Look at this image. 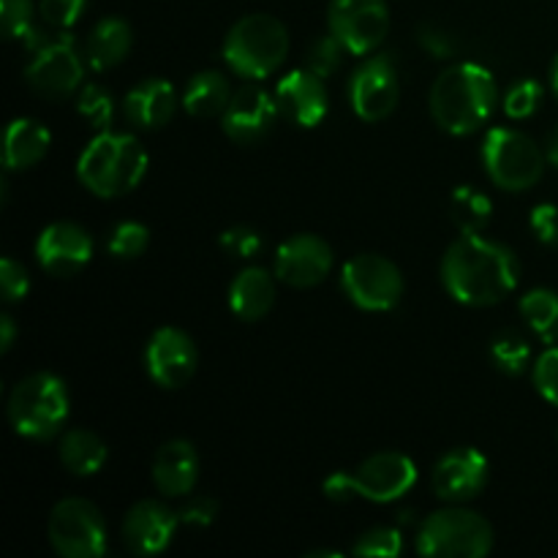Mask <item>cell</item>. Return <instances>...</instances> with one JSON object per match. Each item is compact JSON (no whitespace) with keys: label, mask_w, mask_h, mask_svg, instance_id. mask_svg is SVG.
I'll list each match as a JSON object with an SVG mask.
<instances>
[{"label":"cell","mask_w":558,"mask_h":558,"mask_svg":"<svg viewBox=\"0 0 558 558\" xmlns=\"http://www.w3.org/2000/svg\"><path fill=\"white\" fill-rule=\"evenodd\" d=\"M441 281L458 303L488 308L515 292L521 262L510 245L483 238V232H461L441 259Z\"/></svg>","instance_id":"6da1fadb"},{"label":"cell","mask_w":558,"mask_h":558,"mask_svg":"<svg viewBox=\"0 0 558 558\" xmlns=\"http://www.w3.org/2000/svg\"><path fill=\"white\" fill-rule=\"evenodd\" d=\"M496 104L499 87L494 74L480 63H456L441 71L428 98L436 125L456 136H469L483 129L494 118Z\"/></svg>","instance_id":"7a4b0ae2"},{"label":"cell","mask_w":558,"mask_h":558,"mask_svg":"<svg viewBox=\"0 0 558 558\" xmlns=\"http://www.w3.org/2000/svg\"><path fill=\"white\" fill-rule=\"evenodd\" d=\"M147 150L131 134L98 131L96 140L82 150L76 178L90 194L118 199L145 180Z\"/></svg>","instance_id":"3957f363"},{"label":"cell","mask_w":558,"mask_h":558,"mask_svg":"<svg viewBox=\"0 0 558 558\" xmlns=\"http://www.w3.org/2000/svg\"><path fill=\"white\" fill-rule=\"evenodd\" d=\"M289 52V33L272 14H248L223 38V60L245 80H267L281 69Z\"/></svg>","instance_id":"277c9868"},{"label":"cell","mask_w":558,"mask_h":558,"mask_svg":"<svg viewBox=\"0 0 558 558\" xmlns=\"http://www.w3.org/2000/svg\"><path fill=\"white\" fill-rule=\"evenodd\" d=\"M11 428L25 439L47 441L60 434L69 420V390L49 371L25 376L9 396Z\"/></svg>","instance_id":"5b68a950"},{"label":"cell","mask_w":558,"mask_h":558,"mask_svg":"<svg viewBox=\"0 0 558 558\" xmlns=\"http://www.w3.org/2000/svg\"><path fill=\"white\" fill-rule=\"evenodd\" d=\"M494 550V529L461 505L445 507L420 523L417 554L434 558H485Z\"/></svg>","instance_id":"8992f818"},{"label":"cell","mask_w":558,"mask_h":558,"mask_svg":"<svg viewBox=\"0 0 558 558\" xmlns=\"http://www.w3.org/2000/svg\"><path fill=\"white\" fill-rule=\"evenodd\" d=\"M485 172L499 189L529 191L545 172V153L537 142L518 129H490L483 142Z\"/></svg>","instance_id":"52a82bcc"},{"label":"cell","mask_w":558,"mask_h":558,"mask_svg":"<svg viewBox=\"0 0 558 558\" xmlns=\"http://www.w3.org/2000/svg\"><path fill=\"white\" fill-rule=\"evenodd\" d=\"M49 543L65 558H98L107 550V523L87 499H63L49 515Z\"/></svg>","instance_id":"ba28073f"},{"label":"cell","mask_w":558,"mask_h":558,"mask_svg":"<svg viewBox=\"0 0 558 558\" xmlns=\"http://www.w3.org/2000/svg\"><path fill=\"white\" fill-rule=\"evenodd\" d=\"M27 85L47 98L71 96L82 85L85 76V60H82L76 38L69 33L47 38L33 49V60L25 69Z\"/></svg>","instance_id":"9c48e42d"},{"label":"cell","mask_w":558,"mask_h":558,"mask_svg":"<svg viewBox=\"0 0 558 558\" xmlns=\"http://www.w3.org/2000/svg\"><path fill=\"white\" fill-rule=\"evenodd\" d=\"M347 298L363 311H390L403 298V276L396 262L379 254H360L341 270Z\"/></svg>","instance_id":"30bf717a"},{"label":"cell","mask_w":558,"mask_h":558,"mask_svg":"<svg viewBox=\"0 0 558 558\" xmlns=\"http://www.w3.org/2000/svg\"><path fill=\"white\" fill-rule=\"evenodd\" d=\"M327 22L349 54H368L390 33V9L385 0H330Z\"/></svg>","instance_id":"8fae6325"},{"label":"cell","mask_w":558,"mask_h":558,"mask_svg":"<svg viewBox=\"0 0 558 558\" xmlns=\"http://www.w3.org/2000/svg\"><path fill=\"white\" fill-rule=\"evenodd\" d=\"M349 98H352L357 118L365 123H379V120L390 118L401 98L396 63L387 54L363 60L349 80Z\"/></svg>","instance_id":"7c38bea8"},{"label":"cell","mask_w":558,"mask_h":558,"mask_svg":"<svg viewBox=\"0 0 558 558\" xmlns=\"http://www.w3.org/2000/svg\"><path fill=\"white\" fill-rule=\"evenodd\" d=\"M352 477L354 499H368L374 505H390L407 496L412 485L417 483V466L403 452H376L365 458Z\"/></svg>","instance_id":"4fadbf2b"},{"label":"cell","mask_w":558,"mask_h":558,"mask_svg":"<svg viewBox=\"0 0 558 558\" xmlns=\"http://www.w3.org/2000/svg\"><path fill=\"white\" fill-rule=\"evenodd\" d=\"M145 365L158 387L178 390L196 374V365H199L194 338L180 327H161L153 332L150 343H147Z\"/></svg>","instance_id":"5bb4252c"},{"label":"cell","mask_w":558,"mask_h":558,"mask_svg":"<svg viewBox=\"0 0 558 558\" xmlns=\"http://www.w3.org/2000/svg\"><path fill=\"white\" fill-rule=\"evenodd\" d=\"M278 114H281V109H278L276 96H270L259 85H243L232 93L227 109H223V134L238 145H256L270 134Z\"/></svg>","instance_id":"9a60e30c"},{"label":"cell","mask_w":558,"mask_h":558,"mask_svg":"<svg viewBox=\"0 0 558 558\" xmlns=\"http://www.w3.org/2000/svg\"><path fill=\"white\" fill-rule=\"evenodd\" d=\"M36 259L49 276H76L93 259L90 234L74 221L49 223L36 240Z\"/></svg>","instance_id":"2e32d148"},{"label":"cell","mask_w":558,"mask_h":558,"mask_svg":"<svg viewBox=\"0 0 558 558\" xmlns=\"http://www.w3.org/2000/svg\"><path fill=\"white\" fill-rule=\"evenodd\" d=\"M488 483V458L474 447L445 452L434 466V490L447 505L474 499Z\"/></svg>","instance_id":"e0dca14e"},{"label":"cell","mask_w":558,"mask_h":558,"mask_svg":"<svg viewBox=\"0 0 558 558\" xmlns=\"http://www.w3.org/2000/svg\"><path fill=\"white\" fill-rule=\"evenodd\" d=\"M332 267V248L316 234H294L276 251L278 281L294 289L316 287Z\"/></svg>","instance_id":"ac0fdd59"},{"label":"cell","mask_w":558,"mask_h":558,"mask_svg":"<svg viewBox=\"0 0 558 558\" xmlns=\"http://www.w3.org/2000/svg\"><path fill=\"white\" fill-rule=\"evenodd\" d=\"M278 109L300 129H316L330 109L325 76L311 69H294L276 85Z\"/></svg>","instance_id":"d6986e66"},{"label":"cell","mask_w":558,"mask_h":558,"mask_svg":"<svg viewBox=\"0 0 558 558\" xmlns=\"http://www.w3.org/2000/svg\"><path fill=\"white\" fill-rule=\"evenodd\" d=\"M180 518L161 501H136L123 521L125 548L136 556H158L169 548Z\"/></svg>","instance_id":"ffe728a7"},{"label":"cell","mask_w":558,"mask_h":558,"mask_svg":"<svg viewBox=\"0 0 558 558\" xmlns=\"http://www.w3.org/2000/svg\"><path fill=\"white\" fill-rule=\"evenodd\" d=\"M199 480V456L196 447L185 439H172L161 445L153 458V483L163 496H189Z\"/></svg>","instance_id":"44dd1931"},{"label":"cell","mask_w":558,"mask_h":558,"mask_svg":"<svg viewBox=\"0 0 558 558\" xmlns=\"http://www.w3.org/2000/svg\"><path fill=\"white\" fill-rule=\"evenodd\" d=\"M174 107H178V96L174 87L167 80H142L140 85L131 87L125 96L123 109L125 118L140 129H161L172 120Z\"/></svg>","instance_id":"7402d4cb"},{"label":"cell","mask_w":558,"mask_h":558,"mask_svg":"<svg viewBox=\"0 0 558 558\" xmlns=\"http://www.w3.org/2000/svg\"><path fill=\"white\" fill-rule=\"evenodd\" d=\"M276 305V281L262 267H245L229 287V308L238 319L259 322Z\"/></svg>","instance_id":"603a6c76"},{"label":"cell","mask_w":558,"mask_h":558,"mask_svg":"<svg viewBox=\"0 0 558 558\" xmlns=\"http://www.w3.org/2000/svg\"><path fill=\"white\" fill-rule=\"evenodd\" d=\"M134 44L131 25L120 16H107L98 22L87 38V63L93 71H109L125 60Z\"/></svg>","instance_id":"cb8c5ba5"},{"label":"cell","mask_w":558,"mask_h":558,"mask_svg":"<svg viewBox=\"0 0 558 558\" xmlns=\"http://www.w3.org/2000/svg\"><path fill=\"white\" fill-rule=\"evenodd\" d=\"M49 142H52V134H49L47 125H41L38 120L20 118L11 120L9 131H5V169H31L47 156Z\"/></svg>","instance_id":"d4e9b609"},{"label":"cell","mask_w":558,"mask_h":558,"mask_svg":"<svg viewBox=\"0 0 558 558\" xmlns=\"http://www.w3.org/2000/svg\"><path fill=\"white\" fill-rule=\"evenodd\" d=\"M109 450L98 434L87 428H74L60 439V463L76 477H93L107 463Z\"/></svg>","instance_id":"484cf974"},{"label":"cell","mask_w":558,"mask_h":558,"mask_svg":"<svg viewBox=\"0 0 558 558\" xmlns=\"http://www.w3.org/2000/svg\"><path fill=\"white\" fill-rule=\"evenodd\" d=\"M229 98H232V90H229L227 76L218 71H199L185 85L183 107L194 118H213V114H223Z\"/></svg>","instance_id":"4316f807"},{"label":"cell","mask_w":558,"mask_h":558,"mask_svg":"<svg viewBox=\"0 0 558 558\" xmlns=\"http://www.w3.org/2000/svg\"><path fill=\"white\" fill-rule=\"evenodd\" d=\"M521 314L543 343H558V294L554 289H532L523 294Z\"/></svg>","instance_id":"83f0119b"},{"label":"cell","mask_w":558,"mask_h":558,"mask_svg":"<svg viewBox=\"0 0 558 558\" xmlns=\"http://www.w3.org/2000/svg\"><path fill=\"white\" fill-rule=\"evenodd\" d=\"M450 216L461 232H483L494 216V202L472 185H458L450 196Z\"/></svg>","instance_id":"f1b7e54d"},{"label":"cell","mask_w":558,"mask_h":558,"mask_svg":"<svg viewBox=\"0 0 558 558\" xmlns=\"http://www.w3.org/2000/svg\"><path fill=\"white\" fill-rule=\"evenodd\" d=\"M490 360L507 376H521L532 363V347L518 330H501L490 341Z\"/></svg>","instance_id":"f546056e"},{"label":"cell","mask_w":558,"mask_h":558,"mask_svg":"<svg viewBox=\"0 0 558 558\" xmlns=\"http://www.w3.org/2000/svg\"><path fill=\"white\" fill-rule=\"evenodd\" d=\"M0 22H3L5 38H20L31 49L44 41V36L33 25V0H0Z\"/></svg>","instance_id":"4dcf8cb0"},{"label":"cell","mask_w":558,"mask_h":558,"mask_svg":"<svg viewBox=\"0 0 558 558\" xmlns=\"http://www.w3.org/2000/svg\"><path fill=\"white\" fill-rule=\"evenodd\" d=\"M76 112L98 131H109L114 118V101L112 93L101 85H85L80 90V101H76Z\"/></svg>","instance_id":"1f68e13d"},{"label":"cell","mask_w":558,"mask_h":558,"mask_svg":"<svg viewBox=\"0 0 558 558\" xmlns=\"http://www.w3.org/2000/svg\"><path fill=\"white\" fill-rule=\"evenodd\" d=\"M147 245H150V232H147L145 223L123 221L112 229L107 248L114 259H136V256L145 254Z\"/></svg>","instance_id":"d6a6232c"},{"label":"cell","mask_w":558,"mask_h":558,"mask_svg":"<svg viewBox=\"0 0 558 558\" xmlns=\"http://www.w3.org/2000/svg\"><path fill=\"white\" fill-rule=\"evenodd\" d=\"M543 85L537 80H518L505 93V114L512 120H526L543 104Z\"/></svg>","instance_id":"836d02e7"},{"label":"cell","mask_w":558,"mask_h":558,"mask_svg":"<svg viewBox=\"0 0 558 558\" xmlns=\"http://www.w3.org/2000/svg\"><path fill=\"white\" fill-rule=\"evenodd\" d=\"M352 554L365 558H396L403 554V537L398 529H374L354 543Z\"/></svg>","instance_id":"e575fe53"},{"label":"cell","mask_w":558,"mask_h":558,"mask_svg":"<svg viewBox=\"0 0 558 558\" xmlns=\"http://www.w3.org/2000/svg\"><path fill=\"white\" fill-rule=\"evenodd\" d=\"M532 379L539 396H543L548 403H554V407H558V347L556 343L539 354L537 363H534Z\"/></svg>","instance_id":"d590c367"},{"label":"cell","mask_w":558,"mask_h":558,"mask_svg":"<svg viewBox=\"0 0 558 558\" xmlns=\"http://www.w3.org/2000/svg\"><path fill=\"white\" fill-rule=\"evenodd\" d=\"M343 52H347V49H343V44L338 41V38L330 33V36L319 38V41L311 47L308 69L314 71V74H319V76H330L332 71L341 65Z\"/></svg>","instance_id":"8d00e7d4"},{"label":"cell","mask_w":558,"mask_h":558,"mask_svg":"<svg viewBox=\"0 0 558 558\" xmlns=\"http://www.w3.org/2000/svg\"><path fill=\"white\" fill-rule=\"evenodd\" d=\"M87 0H41L38 11H41V20L47 25L58 27V31H69L71 25H76L85 11Z\"/></svg>","instance_id":"74e56055"},{"label":"cell","mask_w":558,"mask_h":558,"mask_svg":"<svg viewBox=\"0 0 558 558\" xmlns=\"http://www.w3.org/2000/svg\"><path fill=\"white\" fill-rule=\"evenodd\" d=\"M0 289H3V298L9 303H20L31 292V276H27V270L16 259H9V256L0 262Z\"/></svg>","instance_id":"f35d334b"},{"label":"cell","mask_w":558,"mask_h":558,"mask_svg":"<svg viewBox=\"0 0 558 558\" xmlns=\"http://www.w3.org/2000/svg\"><path fill=\"white\" fill-rule=\"evenodd\" d=\"M221 245L227 254L240 256V259H251L262 248V238L251 227H232L221 234Z\"/></svg>","instance_id":"ab89813d"},{"label":"cell","mask_w":558,"mask_h":558,"mask_svg":"<svg viewBox=\"0 0 558 558\" xmlns=\"http://www.w3.org/2000/svg\"><path fill=\"white\" fill-rule=\"evenodd\" d=\"M532 232L543 245H558V207L545 202L532 210Z\"/></svg>","instance_id":"60d3db41"},{"label":"cell","mask_w":558,"mask_h":558,"mask_svg":"<svg viewBox=\"0 0 558 558\" xmlns=\"http://www.w3.org/2000/svg\"><path fill=\"white\" fill-rule=\"evenodd\" d=\"M218 515V501L210 499V496H196L191 499L183 510L178 512V518L189 526H210Z\"/></svg>","instance_id":"b9f144b4"},{"label":"cell","mask_w":558,"mask_h":558,"mask_svg":"<svg viewBox=\"0 0 558 558\" xmlns=\"http://www.w3.org/2000/svg\"><path fill=\"white\" fill-rule=\"evenodd\" d=\"M420 44H423V47L428 49L434 58H450V54L456 52V44H452V38L436 25L420 27Z\"/></svg>","instance_id":"7bdbcfd3"},{"label":"cell","mask_w":558,"mask_h":558,"mask_svg":"<svg viewBox=\"0 0 558 558\" xmlns=\"http://www.w3.org/2000/svg\"><path fill=\"white\" fill-rule=\"evenodd\" d=\"M322 488H325V496L327 499H332V501H352L354 499V490H352V477H349L347 472H336V474H330V477L325 480V485H322Z\"/></svg>","instance_id":"ee69618b"},{"label":"cell","mask_w":558,"mask_h":558,"mask_svg":"<svg viewBox=\"0 0 558 558\" xmlns=\"http://www.w3.org/2000/svg\"><path fill=\"white\" fill-rule=\"evenodd\" d=\"M16 338V327H14V319H11L9 314L0 316V352H9L11 343H14Z\"/></svg>","instance_id":"f6af8a7d"},{"label":"cell","mask_w":558,"mask_h":558,"mask_svg":"<svg viewBox=\"0 0 558 558\" xmlns=\"http://www.w3.org/2000/svg\"><path fill=\"white\" fill-rule=\"evenodd\" d=\"M545 158H548L550 167L558 169V125L548 134V142H545Z\"/></svg>","instance_id":"bcb514c9"},{"label":"cell","mask_w":558,"mask_h":558,"mask_svg":"<svg viewBox=\"0 0 558 558\" xmlns=\"http://www.w3.org/2000/svg\"><path fill=\"white\" fill-rule=\"evenodd\" d=\"M550 90H554L556 98H558V54H556L554 65H550Z\"/></svg>","instance_id":"7dc6e473"}]
</instances>
